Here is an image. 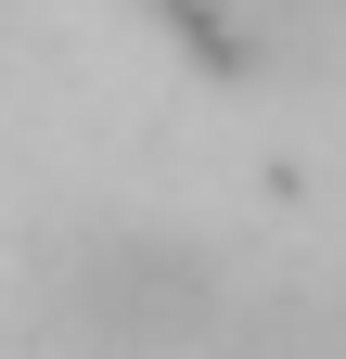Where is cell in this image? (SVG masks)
<instances>
[{
    "instance_id": "obj_1",
    "label": "cell",
    "mask_w": 346,
    "mask_h": 359,
    "mask_svg": "<svg viewBox=\"0 0 346 359\" xmlns=\"http://www.w3.org/2000/svg\"><path fill=\"white\" fill-rule=\"evenodd\" d=\"M64 321L90 334L103 359H193L219 334V269L193 244H154V231H116L64 269Z\"/></svg>"
}]
</instances>
